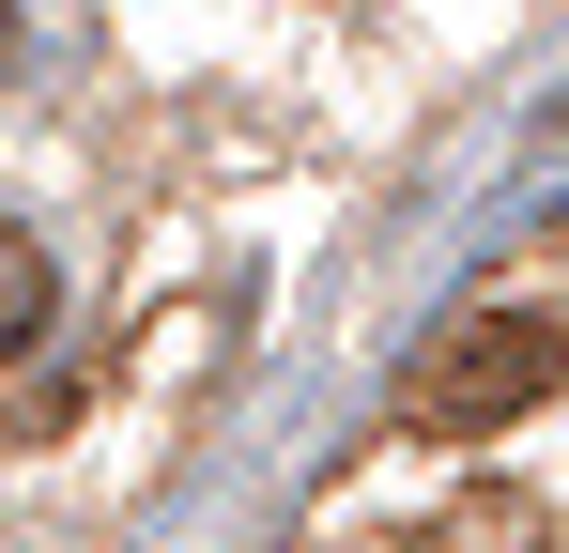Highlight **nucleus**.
Returning a JSON list of instances; mask_svg holds the SVG:
<instances>
[{"label":"nucleus","instance_id":"1","mask_svg":"<svg viewBox=\"0 0 569 553\" xmlns=\"http://www.w3.org/2000/svg\"><path fill=\"white\" fill-rule=\"evenodd\" d=\"M555 369H569L555 323H462V339H431V354H416V415H447V431H477V415H523Z\"/></svg>","mask_w":569,"mask_h":553},{"label":"nucleus","instance_id":"2","mask_svg":"<svg viewBox=\"0 0 569 553\" xmlns=\"http://www.w3.org/2000/svg\"><path fill=\"white\" fill-rule=\"evenodd\" d=\"M47 308H62V276H47V247L0 215V354H31V339H47Z\"/></svg>","mask_w":569,"mask_h":553},{"label":"nucleus","instance_id":"3","mask_svg":"<svg viewBox=\"0 0 569 553\" xmlns=\"http://www.w3.org/2000/svg\"><path fill=\"white\" fill-rule=\"evenodd\" d=\"M0 47H16V16H0Z\"/></svg>","mask_w":569,"mask_h":553}]
</instances>
